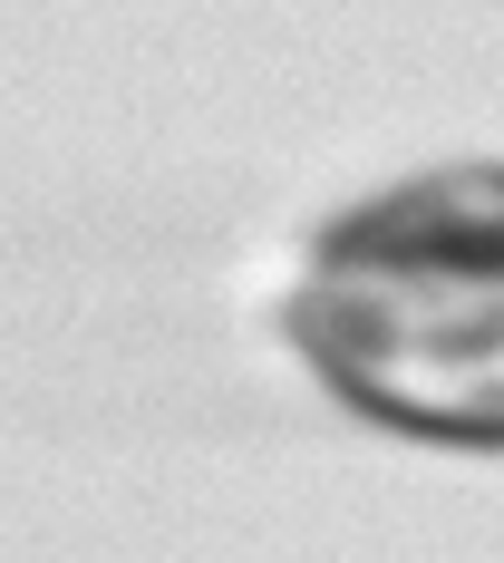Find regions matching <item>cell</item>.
Instances as JSON below:
<instances>
[{
	"label": "cell",
	"mask_w": 504,
	"mask_h": 563,
	"mask_svg": "<svg viewBox=\"0 0 504 563\" xmlns=\"http://www.w3.org/2000/svg\"><path fill=\"white\" fill-rule=\"evenodd\" d=\"M291 340L369 418L504 448V263H321Z\"/></svg>",
	"instance_id": "obj_1"
},
{
	"label": "cell",
	"mask_w": 504,
	"mask_h": 563,
	"mask_svg": "<svg viewBox=\"0 0 504 563\" xmlns=\"http://www.w3.org/2000/svg\"><path fill=\"white\" fill-rule=\"evenodd\" d=\"M321 263H504V166H447L349 205Z\"/></svg>",
	"instance_id": "obj_2"
}]
</instances>
